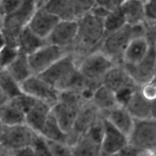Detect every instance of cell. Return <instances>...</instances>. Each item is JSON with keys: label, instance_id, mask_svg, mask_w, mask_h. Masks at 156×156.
I'll return each instance as SVG.
<instances>
[{"label": "cell", "instance_id": "6da1fadb", "mask_svg": "<svg viewBox=\"0 0 156 156\" xmlns=\"http://www.w3.org/2000/svg\"><path fill=\"white\" fill-rule=\"evenodd\" d=\"M77 40L72 50L78 60L99 50L105 37L104 19L88 14L79 20Z\"/></svg>", "mask_w": 156, "mask_h": 156}, {"label": "cell", "instance_id": "7a4b0ae2", "mask_svg": "<svg viewBox=\"0 0 156 156\" xmlns=\"http://www.w3.org/2000/svg\"><path fill=\"white\" fill-rule=\"evenodd\" d=\"M144 24L138 26L126 25L120 30L105 36L100 51L112 59L117 65H122L123 53L129 43L137 37H146Z\"/></svg>", "mask_w": 156, "mask_h": 156}, {"label": "cell", "instance_id": "3957f363", "mask_svg": "<svg viewBox=\"0 0 156 156\" xmlns=\"http://www.w3.org/2000/svg\"><path fill=\"white\" fill-rule=\"evenodd\" d=\"M37 8V1H22L18 10L3 21L2 29L7 39L8 45L17 47L18 38L25 28Z\"/></svg>", "mask_w": 156, "mask_h": 156}, {"label": "cell", "instance_id": "277c9868", "mask_svg": "<svg viewBox=\"0 0 156 156\" xmlns=\"http://www.w3.org/2000/svg\"><path fill=\"white\" fill-rule=\"evenodd\" d=\"M116 65L105 53L97 50L81 59L78 63V69L88 80L103 84L105 75Z\"/></svg>", "mask_w": 156, "mask_h": 156}, {"label": "cell", "instance_id": "5b68a950", "mask_svg": "<svg viewBox=\"0 0 156 156\" xmlns=\"http://www.w3.org/2000/svg\"><path fill=\"white\" fill-rule=\"evenodd\" d=\"M78 63L79 60L76 55L69 53L37 76L59 92L69 78L78 69Z\"/></svg>", "mask_w": 156, "mask_h": 156}, {"label": "cell", "instance_id": "8992f818", "mask_svg": "<svg viewBox=\"0 0 156 156\" xmlns=\"http://www.w3.org/2000/svg\"><path fill=\"white\" fill-rule=\"evenodd\" d=\"M129 144L146 152H156V120H135L129 136Z\"/></svg>", "mask_w": 156, "mask_h": 156}, {"label": "cell", "instance_id": "52a82bcc", "mask_svg": "<svg viewBox=\"0 0 156 156\" xmlns=\"http://www.w3.org/2000/svg\"><path fill=\"white\" fill-rule=\"evenodd\" d=\"M21 91L36 101L53 107L59 101V92L37 76H31L20 84Z\"/></svg>", "mask_w": 156, "mask_h": 156}, {"label": "cell", "instance_id": "ba28073f", "mask_svg": "<svg viewBox=\"0 0 156 156\" xmlns=\"http://www.w3.org/2000/svg\"><path fill=\"white\" fill-rule=\"evenodd\" d=\"M69 53L60 47L47 44L28 56L32 75L39 76Z\"/></svg>", "mask_w": 156, "mask_h": 156}, {"label": "cell", "instance_id": "9c48e42d", "mask_svg": "<svg viewBox=\"0 0 156 156\" xmlns=\"http://www.w3.org/2000/svg\"><path fill=\"white\" fill-rule=\"evenodd\" d=\"M102 117V114L98 108L91 101L88 102L78 113L73 130L68 134L67 144L70 146L76 144L80 137L85 135Z\"/></svg>", "mask_w": 156, "mask_h": 156}, {"label": "cell", "instance_id": "30bf717a", "mask_svg": "<svg viewBox=\"0 0 156 156\" xmlns=\"http://www.w3.org/2000/svg\"><path fill=\"white\" fill-rule=\"evenodd\" d=\"M79 33V22L59 21L47 39V44L56 46L71 53Z\"/></svg>", "mask_w": 156, "mask_h": 156}, {"label": "cell", "instance_id": "8fae6325", "mask_svg": "<svg viewBox=\"0 0 156 156\" xmlns=\"http://www.w3.org/2000/svg\"><path fill=\"white\" fill-rule=\"evenodd\" d=\"M35 134L25 123L6 127L0 146L8 152L30 146Z\"/></svg>", "mask_w": 156, "mask_h": 156}, {"label": "cell", "instance_id": "7c38bea8", "mask_svg": "<svg viewBox=\"0 0 156 156\" xmlns=\"http://www.w3.org/2000/svg\"><path fill=\"white\" fill-rule=\"evenodd\" d=\"M134 82L142 86L156 79V50L152 46L147 56L135 66H123Z\"/></svg>", "mask_w": 156, "mask_h": 156}, {"label": "cell", "instance_id": "4fadbf2b", "mask_svg": "<svg viewBox=\"0 0 156 156\" xmlns=\"http://www.w3.org/2000/svg\"><path fill=\"white\" fill-rule=\"evenodd\" d=\"M129 144V138L104 118V135L101 143L102 156L120 153Z\"/></svg>", "mask_w": 156, "mask_h": 156}, {"label": "cell", "instance_id": "5bb4252c", "mask_svg": "<svg viewBox=\"0 0 156 156\" xmlns=\"http://www.w3.org/2000/svg\"><path fill=\"white\" fill-rule=\"evenodd\" d=\"M59 20L43 6V1H37V8L30 18L27 27L43 39L47 40Z\"/></svg>", "mask_w": 156, "mask_h": 156}, {"label": "cell", "instance_id": "9a60e30c", "mask_svg": "<svg viewBox=\"0 0 156 156\" xmlns=\"http://www.w3.org/2000/svg\"><path fill=\"white\" fill-rule=\"evenodd\" d=\"M103 85L114 92L124 88H140L123 65H116L104 77Z\"/></svg>", "mask_w": 156, "mask_h": 156}, {"label": "cell", "instance_id": "2e32d148", "mask_svg": "<svg viewBox=\"0 0 156 156\" xmlns=\"http://www.w3.org/2000/svg\"><path fill=\"white\" fill-rule=\"evenodd\" d=\"M150 47V43L145 37L133 39L123 53L122 65L135 66L140 63L147 56Z\"/></svg>", "mask_w": 156, "mask_h": 156}, {"label": "cell", "instance_id": "e0dca14e", "mask_svg": "<svg viewBox=\"0 0 156 156\" xmlns=\"http://www.w3.org/2000/svg\"><path fill=\"white\" fill-rule=\"evenodd\" d=\"M102 116L129 138L133 128L135 120L126 108L118 105L114 109L102 114Z\"/></svg>", "mask_w": 156, "mask_h": 156}, {"label": "cell", "instance_id": "ac0fdd59", "mask_svg": "<svg viewBox=\"0 0 156 156\" xmlns=\"http://www.w3.org/2000/svg\"><path fill=\"white\" fill-rule=\"evenodd\" d=\"M52 107L44 102L37 101L33 108L25 115V124L34 132L39 133L51 114Z\"/></svg>", "mask_w": 156, "mask_h": 156}, {"label": "cell", "instance_id": "d6986e66", "mask_svg": "<svg viewBox=\"0 0 156 156\" xmlns=\"http://www.w3.org/2000/svg\"><path fill=\"white\" fill-rule=\"evenodd\" d=\"M120 8L128 25L133 27V26L142 25L146 23L145 1H140V0L123 1Z\"/></svg>", "mask_w": 156, "mask_h": 156}, {"label": "cell", "instance_id": "ffe728a7", "mask_svg": "<svg viewBox=\"0 0 156 156\" xmlns=\"http://www.w3.org/2000/svg\"><path fill=\"white\" fill-rule=\"evenodd\" d=\"M43 6L59 21H77L74 0L43 1Z\"/></svg>", "mask_w": 156, "mask_h": 156}, {"label": "cell", "instance_id": "44dd1931", "mask_svg": "<svg viewBox=\"0 0 156 156\" xmlns=\"http://www.w3.org/2000/svg\"><path fill=\"white\" fill-rule=\"evenodd\" d=\"M51 112L61 129L66 134L71 133L79 111L62 102L58 101L52 107Z\"/></svg>", "mask_w": 156, "mask_h": 156}, {"label": "cell", "instance_id": "7402d4cb", "mask_svg": "<svg viewBox=\"0 0 156 156\" xmlns=\"http://www.w3.org/2000/svg\"><path fill=\"white\" fill-rule=\"evenodd\" d=\"M91 102L101 114L118 106L115 92L103 84L94 91Z\"/></svg>", "mask_w": 156, "mask_h": 156}, {"label": "cell", "instance_id": "603a6c76", "mask_svg": "<svg viewBox=\"0 0 156 156\" xmlns=\"http://www.w3.org/2000/svg\"><path fill=\"white\" fill-rule=\"evenodd\" d=\"M47 44V40L37 36L27 26L21 32L17 42L20 52L27 56L32 54Z\"/></svg>", "mask_w": 156, "mask_h": 156}, {"label": "cell", "instance_id": "cb8c5ba5", "mask_svg": "<svg viewBox=\"0 0 156 156\" xmlns=\"http://www.w3.org/2000/svg\"><path fill=\"white\" fill-rule=\"evenodd\" d=\"M126 108L135 120L152 119V103L142 96L140 89L134 93Z\"/></svg>", "mask_w": 156, "mask_h": 156}, {"label": "cell", "instance_id": "d4e9b609", "mask_svg": "<svg viewBox=\"0 0 156 156\" xmlns=\"http://www.w3.org/2000/svg\"><path fill=\"white\" fill-rule=\"evenodd\" d=\"M71 147L74 156H102L101 143L88 133L80 137Z\"/></svg>", "mask_w": 156, "mask_h": 156}, {"label": "cell", "instance_id": "484cf974", "mask_svg": "<svg viewBox=\"0 0 156 156\" xmlns=\"http://www.w3.org/2000/svg\"><path fill=\"white\" fill-rule=\"evenodd\" d=\"M16 82L21 84L33 76L28 62V56L20 52L16 59L5 69Z\"/></svg>", "mask_w": 156, "mask_h": 156}, {"label": "cell", "instance_id": "4316f807", "mask_svg": "<svg viewBox=\"0 0 156 156\" xmlns=\"http://www.w3.org/2000/svg\"><path fill=\"white\" fill-rule=\"evenodd\" d=\"M38 134L47 141L66 143L67 144L68 134L66 133L61 129L58 122L56 121L55 117L52 114V112L47 118L46 123H44L41 132Z\"/></svg>", "mask_w": 156, "mask_h": 156}, {"label": "cell", "instance_id": "83f0119b", "mask_svg": "<svg viewBox=\"0 0 156 156\" xmlns=\"http://www.w3.org/2000/svg\"><path fill=\"white\" fill-rule=\"evenodd\" d=\"M0 122L6 127L25 123V114L8 102L0 108Z\"/></svg>", "mask_w": 156, "mask_h": 156}, {"label": "cell", "instance_id": "f1b7e54d", "mask_svg": "<svg viewBox=\"0 0 156 156\" xmlns=\"http://www.w3.org/2000/svg\"><path fill=\"white\" fill-rule=\"evenodd\" d=\"M105 36L114 33L127 25L126 18L121 10V8L115 9L109 13L104 19Z\"/></svg>", "mask_w": 156, "mask_h": 156}, {"label": "cell", "instance_id": "f546056e", "mask_svg": "<svg viewBox=\"0 0 156 156\" xmlns=\"http://www.w3.org/2000/svg\"><path fill=\"white\" fill-rule=\"evenodd\" d=\"M0 86L5 91L10 100L23 94L20 84L5 70H2L0 73Z\"/></svg>", "mask_w": 156, "mask_h": 156}, {"label": "cell", "instance_id": "4dcf8cb0", "mask_svg": "<svg viewBox=\"0 0 156 156\" xmlns=\"http://www.w3.org/2000/svg\"><path fill=\"white\" fill-rule=\"evenodd\" d=\"M20 53L18 47L6 45L0 50V69L5 70Z\"/></svg>", "mask_w": 156, "mask_h": 156}, {"label": "cell", "instance_id": "1f68e13d", "mask_svg": "<svg viewBox=\"0 0 156 156\" xmlns=\"http://www.w3.org/2000/svg\"><path fill=\"white\" fill-rule=\"evenodd\" d=\"M36 101H37L35 99L25 94H21V95L14 98L9 101V102L12 105H14L15 108H18L20 111H21L25 115L33 108Z\"/></svg>", "mask_w": 156, "mask_h": 156}, {"label": "cell", "instance_id": "d6a6232c", "mask_svg": "<svg viewBox=\"0 0 156 156\" xmlns=\"http://www.w3.org/2000/svg\"><path fill=\"white\" fill-rule=\"evenodd\" d=\"M22 3V0H0V18H5L15 13Z\"/></svg>", "mask_w": 156, "mask_h": 156}, {"label": "cell", "instance_id": "836d02e7", "mask_svg": "<svg viewBox=\"0 0 156 156\" xmlns=\"http://www.w3.org/2000/svg\"><path fill=\"white\" fill-rule=\"evenodd\" d=\"M31 146L37 156H53L47 141L38 133L35 134Z\"/></svg>", "mask_w": 156, "mask_h": 156}, {"label": "cell", "instance_id": "e575fe53", "mask_svg": "<svg viewBox=\"0 0 156 156\" xmlns=\"http://www.w3.org/2000/svg\"><path fill=\"white\" fill-rule=\"evenodd\" d=\"M47 143L53 156H74L72 147L66 143L50 141Z\"/></svg>", "mask_w": 156, "mask_h": 156}, {"label": "cell", "instance_id": "d590c367", "mask_svg": "<svg viewBox=\"0 0 156 156\" xmlns=\"http://www.w3.org/2000/svg\"><path fill=\"white\" fill-rule=\"evenodd\" d=\"M144 84L140 87V92L147 101L152 103L156 101V80Z\"/></svg>", "mask_w": 156, "mask_h": 156}, {"label": "cell", "instance_id": "8d00e7d4", "mask_svg": "<svg viewBox=\"0 0 156 156\" xmlns=\"http://www.w3.org/2000/svg\"><path fill=\"white\" fill-rule=\"evenodd\" d=\"M140 88H124L120 91L116 92V97H117V103L119 106L126 108L127 105L129 104V101L132 98L134 93Z\"/></svg>", "mask_w": 156, "mask_h": 156}, {"label": "cell", "instance_id": "74e56055", "mask_svg": "<svg viewBox=\"0 0 156 156\" xmlns=\"http://www.w3.org/2000/svg\"><path fill=\"white\" fill-rule=\"evenodd\" d=\"M146 18L147 23H156V0L145 1Z\"/></svg>", "mask_w": 156, "mask_h": 156}, {"label": "cell", "instance_id": "f35d334b", "mask_svg": "<svg viewBox=\"0 0 156 156\" xmlns=\"http://www.w3.org/2000/svg\"><path fill=\"white\" fill-rule=\"evenodd\" d=\"M97 2L109 12H112L120 8L123 2V1L118 0H97Z\"/></svg>", "mask_w": 156, "mask_h": 156}, {"label": "cell", "instance_id": "ab89813d", "mask_svg": "<svg viewBox=\"0 0 156 156\" xmlns=\"http://www.w3.org/2000/svg\"><path fill=\"white\" fill-rule=\"evenodd\" d=\"M9 152L11 156H37L31 146Z\"/></svg>", "mask_w": 156, "mask_h": 156}, {"label": "cell", "instance_id": "60d3db41", "mask_svg": "<svg viewBox=\"0 0 156 156\" xmlns=\"http://www.w3.org/2000/svg\"><path fill=\"white\" fill-rule=\"evenodd\" d=\"M9 101H10V98L8 96V94L2 89V88L0 86V108L5 105V104H7Z\"/></svg>", "mask_w": 156, "mask_h": 156}, {"label": "cell", "instance_id": "b9f144b4", "mask_svg": "<svg viewBox=\"0 0 156 156\" xmlns=\"http://www.w3.org/2000/svg\"><path fill=\"white\" fill-rule=\"evenodd\" d=\"M6 45H8V44L5 34L2 30H0V50L4 48Z\"/></svg>", "mask_w": 156, "mask_h": 156}, {"label": "cell", "instance_id": "7bdbcfd3", "mask_svg": "<svg viewBox=\"0 0 156 156\" xmlns=\"http://www.w3.org/2000/svg\"><path fill=\"white\" fill-rule=\"evenodd\" d=\"M152 118L156 120V101L152 103Z\"/></svg>", "mask_w": 156, "mask_h": 156}, {"label": "cell", "instance_id": "ee69618b", "mask_svg": "<svg viewBox=\"0 0 156 156\" xmlns=\"http://www.w3.org/2000/svg\"><path fill=\"white\" fill-rule=\"evenodd\" d=\"M5 128H6V126H5L4 125H3L2 123L0 122V144H1V141H2V137H3V135H4Z\"/></svg>", "mask_w": 156, "mask_h": 156}, {"label": "cell", "instance_id": "f6af8a7d", "mask_svg": "<svg viewBox=\"0 0 156 156\" xmlns=\"http://www.w3.org/2000/svg\"><path fill=\"white\" fill-rule=\"evenodd\" d=\"M0 156H11L9 152L0 146Z\"/></svg>", "mask_w": 156, "mask_h": 156}, {"label": "cell", "instance_id": "bcb514c9", "mask_svg": "<svg viewBox=\"0 0 156 156\" xmlns=\"http://www.w3.org/2000/svg\"><path fill=\"white\" fill-rule=\"evenodd\" d=\"M151 46H152V47L155 48V50H156V37L154 39V41H152V44H151Z\"/></svg>", "mask_w": 156, "mask_h": 156}, {"label": "cell", "instance_id": "7dc6e473", "mask_svg": "<svg viewBox=\"0 0 156 156\" xmlns=\"http://www.w3.org/2000/svg\"><path fill=\"white\" fill-rule=\"evenodd\" d=\"M2 26H3V20L0 18V30L2 29Z\"/></svg>", "mask_w": 156, "mask_h": 156}, {"label": "cell", "instance_id": "c3c4849f", "mask_svg": "<svg viewBox=\"0 0 156 156\" xmlns=\"http://www.w3.org/2000/svg\"><path fill=\"white\" fill-rule=\"evenodd\" d=\"M149 156H156V155H155V154H154V153H152V154H151V155H149Z\"/></svg>", "mask_w": 156, "mask_h": 156}, {"label": "cell", "instance_id": "681fc988", "mask_svg": "<svg viewBox=\"0 0 156 156\" xmlns=\"http://www.w3.org/2000/svg\"><path fill=\"white\" fill-rule=\"evenodd\" d=\"M154 154H155V155H156V152H155V153H154Z\"/></svg>", "mask_w": 156, "mask_h": 156}, {"label": "cell", "instance_id": "f907efd6", "mask_svg": "<svg viewBox=\"0 0 156 156\" xmlns=\"http://www.w3.org/2000/svg\"><path fill=\"white\" fill-rule=\"evenodd\" d=\"M155 80H156V79H155Z\"/></svg>", "mask_w": 156, "mask_h": 156}]
</instances>
